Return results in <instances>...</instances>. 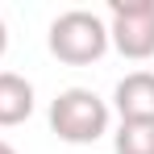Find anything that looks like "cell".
I'll use <instances>...</instances> for the list:
<instances>
[{
  "label": "cell",
  "instance_id": "cell-1",
  "mask_svg": "<svg viewBox=\"0 0 154 154\" xmlns=\"http://www.w3.org/2000/svg\"><path fill=\"white\" fill-rule=\"evenodd\" d=\"M46 46L58 63L88 67V63H100L104 50H108V25H104V17L88 13V8H71V13L50 21Z\"/></svg>",
  "mask_w": 154,
  "mask_h": 154
},
{
  "label": "cell",
  "instance_id": "cell-2",
  "mask_svg": "<svg viewBox=\"0 0 154 154\" xmlns=\"http://www.w3.org/2000/svg\"><path fill=\"white\" fill-rule=\"evenodd\" d=\"M50 129L71 146H92L108 133V104L92 88H67L50 100Z\"/></svg>",
  "mask_w": 154,
  "mask_h": 154
},
{
  "label": "cell",
  "instance_id": "cell-3",
  "mask_svg": "<svg viewBox=\"0 0 154 154\" xmlns=\"http://www.w3.org/2000/svg\"><path fill=\"white\" fill-rule=\"evenodd\" d=\"M108 46L121 58H150L154 54V0H112L108 4Z\"/></svg>",
  "mask_w": 154,
  "mask_h": 154
},
{
  "label": "cell",
  "instance_id": "cell-4",
  "mask_svg": "<svg viewBox=\"0 0 154 154\" xmlns=\"http://www.w3.org/2000/svg\"><path fill=\"white\" fill-rule=\"evenodd\" d=\"M112 104L121 112V121H137V117H154V71H129L117 92Z\"/></svg>",
  "mask_w": 154,
  "mask_h": 154
},
{
  "label": "cell",
  "instance_id": "cell-5",
  "mask_svg": "<svg viewBox=\"0 0 154 154\" xmlns=\"http://www.w3.org/2000/svg\"><path fill=\"white\" fill-rule=\"evenodd\" d=\"M33 117V83L17 71H0V125H21Z\"/></svg>",
  "mask_w": 154,
  "mask_h": 154
},
{
  "label": "cell",
  "instance_id": "cell-6",
  "mask_svg": "<svg viewBox=\"0 0 154 154\" xmlns=\"http://www.w3.org/2000/svg\"><path fill=\"white\" fill-rule=\"evenodd\" d=\"M112 150L117 154H154V117L121 121L112 133Z\"/></svg>",
  "mask_w": 154,
  "mask_h": 154
},
{
  "label": "cell",
  "instance_id": "cell-7",
  "mask_svg": "<svg viewBox=\"0 0 154 154\" xmlns=\"http://www.w3.org/2000/svg\"><path fill=\"white\" fill-rule=\"evenodd\" d=\"M4 50H8V29H4V21H0V58H4Z\"/></svg>",
  "mask_w": 154,
  "mask_h": 154
},
{
  "label": "cell",
  "instance_id": "cell-8",
  "mask_svg": "<svg viewBox=\"0 0 154 154\" xmlns=\"http://www.w3.org/2000/svg\"><path fill=\"white\" fill-rule=\"evenodd\" d=\"M0 154H17V150H13V146H8V142H4V137H0Z\"/></svg>",
  "mask_w": 154,
  "mask_h": 154
}]
</instances>
